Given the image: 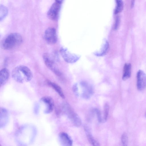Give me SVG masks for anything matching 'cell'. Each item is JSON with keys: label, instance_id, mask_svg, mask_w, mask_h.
I'll list each match as a JSON object with an SVG mask.
<instances>
[{"label": "cell", "instance_id": "obj_1", "mask_svg": "<svg viewBox=\"0 0 146 146\" xmlns=\"http://www.w3.org/2000/svg\"><path fill=\"white\" fill-rule=\"evenodd\" d=\"M12 76L17 82L23 83L30 81L33 78V75L28 67L23 65H20L13 69Z\"/></svg>", "mask_w": 146, "mask_h": 146}, {"label": "cell", "instance_id": "obj_2", "mask_svg": "<svg viewBox=\"0 0 146 146\" xmlns=\"http://www.w3.org/2000/svg\"><path fill=\"white\" fill-rule=\"evenodd\" d=\"M22 41L21 35L17 33H11L5 37L1 42V46L5 50L12 49L20 45Z\"/></svg>", "mask_w": 146, "mask_h": 146}, {"label": "cell", "instance_id": "obj_3", "mask_svg": "<svg viewBox=\"0 0 146 146\" xmlns=\"http://www.w3.org/2000/svg\"><path fill=\"white\" fill-rule=\"evenodd\" d=\"M63 107L65 112L74 125L76 127L80 126L82 123L80 118L74 112L69 105L65 104Z\"/></svg>", "mask_w": 146, "mask_h": 146}, {"label": "cell", "instance_id": "obj_4", "mask_svg": "<svg viewBox=\"0 0 146 146\" xmlns=\"http://www.w3.org/2000/svg\"><path fill=\"white\" fill-rule=\"evenodd\" d=\"M43 58L44 62L47 67L58 76L61 74L56 65L54 60L51 56L48 53H45L43 55Z\"/></svg>", "mask_w": 146, "mask_h": 146}, {"label": "cell", "instance_id": "obj_5", "mask_svg": "<svg viewBox=\"0 0 146 146\" xmlns=\"http://www.w3.org/2000/svg\"><path fill=\"white\" fill-rule=\"evenodd\" d=\"M60 54L64 60L67 63H73L77 61L80 56L70 52L66 48L62 47L60 49Z\"/></svg>", "mask_w": 146, "mask_h": 146}, {"label": "cell", "instance_id": "obj_6", "mask_svg": "<svg viewBox=\"0 0 146 146\" xmlns=\"http://www.w3.org/2000/svg\"><path fill=\"white\" fill-rule=\"evenodd\" d=\"M44 37L46 42L48 44H52L57 41L56 31L53 28H49L45 31Z\"/></svg>", "mask_w": 146, "mask_h": 146}, {"label": "cell", "instance_id": "obj_7", "mask_svg": "<svg viewBox=\"0 0 146 146\" xmlns=\"http://www.w3.org/2000/svg\"><path fill=\"white\" fill-rule=\"evenodd\" d=\"M61 4L56 2L52 4L47 13V16L49 19L53 21L57 20L60 9Z\"/></svg>", "mask_w": 146, "mask_h": 146}, {"label": "cell", "instance_id": "obj_8", "mask_svg": "<svg viewBox=\"0 0 146 146\" xmlns=\"http://www.w3.org/2000/svg\"><path fill=\"white\" fill-rule=\"evenodd\" d=\"M40 101L45 105V108L44 112L46 114H48L51 113L53 111L54 102L52 98L50 96H45L42 97Z\"/></svg>", "mask_w": 146, "mask_h": 146}, {"label": "cell", "instance_id": "obj_9", "mask_svg": "<svg viewBox=\"0 0 146 146\" xmlns=\"http://www.w3.org/2000/svg\"><path fill=\"white\" fill-rule=\"evenodd\" d=\"M137 87L139 90H144L146 87V75L142 70H139L137 74Z\"/></svg>", "mask_w": 146, "mask_h": 146}, {"label": "cell", "instance_id": "obj_10", "mask_svg": "<svg viewBox=\"0 0 146 146\" xmlns=\"http://www.w3.org/2000/svg\"><path fill=\"white\" fill-rule=\"evenodd\" d=\"M80 84L83 90L82 95L86 99L89 98L94 93L93 89L92 86L85 81H82Z\"/></svg>", "mask_w": 146, "mask_h": 146}, {"label": "cell", "instance_id": "obj_11", "mask_svg": "<svg viewBox=\"0 0 146 146\" xmlns=\"http://www.w3.org/2000/svg\"><path fill=\"white\" fill-rule=\"evenodd\" d=\"M9 119V113L5 108H1L0 109V128L5 127Z\"/></svg>", "mask_w": 146, "mask_h": 146}, {"label": "cell", "instance_id": "obj_12", "mask_svg": "<svg viewBox=\"0 0 146 146\" xmlns=\"http://www.w3.org/2000/svg\"><path fill=\"white\" fill-rule=\"evenodd\" d=\"M58 138L60 143L65 146H71L72 145V141L66 133L61 132L59 134Z\"/></svg>", "mask_w": 146, "mask_h": 146}, {"label": "cell", "instance_id": "obj_13", "mask_svg": "<svg viewBox=\"0 0 146 146\" xmlns=\"http://www.w3.org/2000/svg\"><path fill=\"white\" fill-rule=\"evenodd\" d=\"M9 76V71L6 68H3L0 71V84L1 86L4 85L7 81Z\"/></svg>", "mask_w": 146, "mask_h": 146}, {"label": "cell", "instance_id": "obj_14", "mask_svg": "<svg viewBox=\"0 0 146 146\" xmlns=\"http://www.w3.org/2000/svg\"><path fill=\"white\" fill-rule=\"evenodd\" d=\"M131 65L130 63H126L124 65L123 68V73L122 79L126 80L131 76Z\"/></svg>", "mask_w": 146, "mask_h": 146}, {"label": "cell", "instance_id": "obj_15", "mask_svg": "<svg viewBox=\"0 0 146 146\" xmlns=\"http://www.w3.org/2000/svg\"><path fill=\"white\" fill-rule=\"evenodd\" d=\"M47 83L48 85L52 87L58 93L59 95L62 98H64V95L61 87L56 84L47 81Z\"/></svg>", "mask_w": 146, "mask_h": 146}, {"label": "cell", "instance_id": "obj_16", "mask_svg": "<svg viewBox=\"0 0 146 146\" xmlns=\"http://www.w3.org/2000/svg\"><path fill=\"white\" fill-rule=\"evenodd\" d=\"M84 130L86 134L88 139L90 143L94 146H99V143L93 137L89 128L87 126L84 127Z\"/></svg>", "mask_w": 146, "mask_h": 146}, {"label": "cell", "instance_id": "obj_17", "mask_svg": "<svg viewBox=\"0 0 146 146\" xmlns=\"http://www.w3.org/2000/svg\"><path fill=\"white\" fill-rule=\"evenodd\" d=\"M109 48V43L106 40L103 44L100 50L95 53V54L98 56H102L104 55L107 52Z\"/></svg>", "mask_w": 146, "mask_h": 146}, {"label": "cell", "instance_id": "obj_18", "mask_svg": "<svg viewBox=\"0 0 146 146\" xmlns=\"http://www.w3.org/2000/svg\"><path fill=\"white\" fill-rule=\"evenodd\" d=\"M116 6L114 10V13L117 14L121 12L123 9V4L122 0H115Z\"/></svg>", "mask_w": 146, "mask_h": 146}, {"label": "cell", "instance_id": "obj_19", "mask_svg": "<svg viewBox=\"0 0 146 146\" xmlns=\"http://www.w3.org/2000/svg\"><path fill=\"white\" fill-rule=\"evenodd\" d=\"M8 11L7 8L5 6L1 5L0 7V20H3L6 16L8 14Z\"/></svg>", "mask_w": 146, "mask_h": 146}, {"label": "cell", "instance_id": "obj_20", "mask_svg": "<svg viewBox=\"0 0 146 146\" xmlns=\"http://www.w3.org/2000/svg\"><path fill=\"white\" fill-rule=\"evenodd\" d=\"M104 119L105 121H106L108 118L109 111V105L106 104L104 106Z\"/></svg>", "mask_w": 146, "mask_h": 146}, {"label": "cell", "instance_id": "obj_21", "mask_svg": "<svg viewBox=\"0 0 146 146\" xmlns=\"http://www.w3.org/2000/svg\"><path fill=\"white\" fill-rule=\"evenodd\" d=\"M121 140L123 145L126 146L127 145L128 141V139L127 134L123 133L121 137Z\"/></svg>", "mask_w": 146, "mask_h": 146}, {"label": "cell", "instance_id": "obj_22", "mask_svg": "<svg viewBox=\"0 0 146 146\" xmlns=\"http://www.w3.org/2000/svg\"><path fill=\"white\" fill-rule=\"evenodd\" d=\"M95 111L97 115L98 121L100 123L102 122L103 121V119L102 118L100 111L98 109H95Z\"/></svg>", "mask_w": 146, "mask_h": 146}, {"label": "cell", "instance_id": "obj_23", "mask_svg": "<svg viewBox=\"0 0 146 146\" xmlns=\"http://www.w3.org/2000/svg\"><path fill=\"white\" fill-rule=\"evenodd\" d=\"M119 23V17H117L116 18L113 27V28L115 30H117L118 29Z\"/></svg>", "mask_w": 146, "mask_h": 146}, {"label": "cell", "instance_id": "obj_24", "mask_svg": "<svg viewBox=\"0 0 146 146\" xmlns=\"http://www.w3.org/2000/svg\"><path fill=\"white\" fill-rule=\"evenodd\" d=\"M72 90L76 96H78V88L77 84H74L72 87Z\"/></svg>", "mask_w": 146, "mask_h": 146}, {"label": "cell", "instance_id": "obj_25", "mask_svg": "<svg viewBox=\"0 0 146 146\" xmlns=\"http://www.w3.org/2000/svg\"><path fill=\"white\" fill-rule=\"evenodd\" d=\"M38 106L37 105H36L35 106V109H34V110H35V112L36 113H37L38 112Z\"/></svg>", "mask_w": 146, "mask_h": 146}, {"label": "cell", "instance_id": "obj_26", "mask_svg": "<svg viewBox=\"0 0 146 146\" xmlns=\"http://www.w3.org/2000/svg\"><path fill=\"white\" fill-rule=\"evenodd\" d=\"M64 0H55V2L59 4H61Z\"/></svg>", "mask_w": 146, "mask_h": 146}, {"label": "cell", "instance_id": "obj_27", "mask_svg": "<svg viewBox=\"0 0 146 146\" xmlns=\"http://www.w3.org/2000/svg\"><path fill=\"white\" fill-rule=\"evenodd\" d=\"M134 0H132L131 3V7H133L134 5Z\"/></svg>", "mask_w": 146, "mask_h": 146}, {"label": "cell", "instance_id": "obj_28", "mask_svg": "<svg viewBox=\"0 0 146 146\" xmlns=\"http://www.w3.org/2000/svg\"><path fill=\"white\" fill-rule=\"evenodd\" d=\"M145 117H146V112L145 113Z\"/></svg>", "mask_w": 146, "mask_h": 146}]
</instances>
